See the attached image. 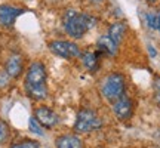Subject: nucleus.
I'll return each mask as SVG.
<instances>
[{
    "label": "nucleus",
    "instance_id": "nucleus-1",
    "mask_svg": "<svg viewBox=\"0 0 160 148\" xmlns=\"http://www.w3.org/2000/svg\"><path fill=\"white\" fill-rule=\"evenodd\" d=\"M46 80H48V71H46L45 64L40 61H34L30 64L25 74V80H24V87L31 99L43 101L48 98L49 91H48Z\"/></svg>",
    "mask_w": 160,
    "mask_h": 148
},
{
    "label": "nucleus",
    "instance_id": "nucleus-2",
    "mask_svg": "<svg viewBox=\"0 0 160 148\" xmlns=\"http://www.w3.org/2000/svg\"><path fill=\"white\" fill-rule=\"evenodd\" d=\"M62 25H64L65 33L70 37H73V39H82L89 30H92L97 25V19L92 17V15L70 9V11H67L64 13Z\"/></svg>",
    "mask_w": 160,
    "mask_h": 148
},
{
    "label": "nucleus",
    "instance_id": "nucleus-3",
    "mask_svg": "<svg viewBox=\"0 0 160 148\" xmlns=\"http://www.w3.org/2000/svg\"><path fill=\"white\" fill-rule=\"evenodd\" d=\"M125 91H126V80L123 77V74L120 73L108 74L101 81V93L110 102H114L117 98L125 95Z\"/></svg>",
    "mask_w": 160,
    "mask_h": 148
},
{
    "label": "nucleus",
    "instance_id": "nucleus-4",
    "mask_svg": "<svg viewBox=\"0 0 160 148\" xmlns=\"http://www.w3.org/2000/svg\"><path fill=\"white\" fill-rule=\"evenodd\" d=\"M102 127V120L99 119L93 110L89 108H83L77 113V117H76L74 126L73 129L77 133H86V132L91 131H97V129H101Z\"/></svg>",
    "mask_w": 160,
    "mask_h": 148
},
{
    "label": "nucleus",
    "instance_id": "nucleus-5",
    "mask_svg": "<svg viewBox=\"0 0 160 148\" xmlns=\"http://www.w3.org/2000/svg\"><path fill=\"white\" fill-rule=\"evenodd\" d=\"M49 49L53 55H57L64 59H74L79 58L82 51L74 42H67V40H53L49 43Z\"/></svg>",
    "mask_w": 160,
    "mask_h": 148
},
{
    "label": "nucleus",
    "instance_id": "nucleus-6",
    "mask_svg": "<svg viewBox=\"0 0 160 148\" xmlns=\"http://www.w3.org/2000/svg\"><path fill=\"white\" fill-rule=\"evenodd\" d=\"M113 113L116 114V117L119 120H129L133 114V102L128 95H122L120 98H117L113 102Z\"/></svg>",
    "mask_w": 160,
    "mask_h": 148
},
{
    "label": "nucleus",
    "instance_id": "nucleus-7",
    "mask_svg": "<svg viewBox=\"0 0 160 148\" xmlns=\"http://www.w3.org/2000/svg\"><path fill=\"white\" fill-rule=\"evenodd\" d=\"M34 119L37 120L43 127H46V129H52V127H55V126L59 123L58 114L52 108L45 107V105L37 107V108L34 110Z\"/></svg>",
    "mask_w": 160,
    "mask_h": 148
},
{
    "label": "nucleus",
    "instance_id": "nucleus-8",
    "mask_svg": "<svg viewBox=\"0 0 160 148\" xmlns=\"http://www.w3.org/2000/svg\"><path fill=\"white\" fill-rule=\"evenodd\" d=\"M24 71V59L19 53H12L11 57L6 59L5 73L11 79H18Z\"/></svg>",
    "mask_w": 160,
    "mask_h": 148
},
{
    "label": "nucleus",
    "instance_id": "nucleus-9",
    "mask_svg": "<svg viewBox=\"0 0 160 148\" xmlns=\"http://www.w3.org/2000/svg\"><path fill=\"white\" fill-rule=\"evenodd\" d=\"M24 9L19 7H13L9 5H0V24L5 27H11L15 24L17 18L24 13Z\"/></svg>",
    "mask_w": 160,
    "mask_h": 148
},
{
    "label": "nucleus",
    "instance_id": "nucleus-10",
    "mask_svg": "<svg viewBox=\"0 0 160 148\" xmlns=\"http://www.w3.org/2000/svg\"><path fill=\"white\" fill-rule=\"evenodd\" d=\"M97 46H98V51L101 53H104V55H107V57H116L117 51H119V45L114 43L108 36H101L97 42Z\"/></svg>",
    "mask_w": 160,
    "mask_h": 148
},
{
    "label": "nucleus",
    "instance_id": "nucleus-11",
    "mask_svg": "<svg viewBox=\"0 0 160 148\" xmlns=\"http://www.w3.org/2000/svg\"><path fill=\"white\" fill-rule=\"evenodd\" d=\"M57 148H85L83 141L77 135H61L55 141Z\"/></svg>",
    "mask_w": 160,
    "mask_h": 148
},
{
    "label": "nucleus",
    "instance_id": "nucleus-12",
    "mask_svg": "<svg viewBox=\"0 0 160 148\" xmlns=\"http://www.w3.org/2000/svg\"><path fill=\"white\" fill-rule=\"evenodd\" d=\"M82 58V64L88 71H97L99 67V59H98V53L92 51H86L83 53H80Z\"/></svg>",
    "mask_w": 160,
    "mask_h": 148
},
{
    "label": "nucleus",
    "instance_id": "nucleus-13",
    "mask_svg": "<svg viewBox=\"0 0 160 148\" xmlns=\"http://www.w3.org/2000/svg\"><path fill=\"white\" fill-rule=\"evenodd\" d=\"M125 33H126V25L125 22H114L110 25L108 28V37L114 43H117V45H120L122 43V40H123V37H125Z\"/></svg>",
    "mask_w": 160,
    "mask_h": 148
},
{
    "label": "nucleus",
    "instance_id": "nucleus-14",
    "mask_svg": "<svg viewBox=\"0 0 160 148\" xmlns=\"http://www.w3.org/2000/svg\"><path fill=\"white\" fill-rule=\"evenodd\" d=\"M145 24L147 27L151 30H157L159 28V13L156 12H148L145 15Z\"/></svg>",
    "mask_w": 160,
    "mask_h": 148
},
{
    "label": "nucleus",
    "instance_id": "nucleus-15",
    "mask_svg": "<svg viewBox=\"0 0 160 148\" xmlns=\"http://www.w3.org/2000/svg\"><path fill=\"white\" fill-rule=\"evenodd\" d=\"M28 129H30V132H31V133H36V135H39V136H43V135H45L43 126L40 125V123L34 119V117H30V120H28Z\"/></svg>",
    "mask_w": 160,
    "mask_h": 148
},
{
    "label": "nucleus",
    "instance_id": "nucleus-16",
    "mask_svg": "<svg viewBox=\"0 0 160 148\" xmlns=\"http://www.w3.org/2000/svg\"><path fill=\"white\" fill-rule=\"evenodd\" d=\"M9 148H40V144L37 141H33V139H24L21 142L12 144Z\"/></svg>",
    "mask_w": 160,
    "mask_h": 148
},
{
    "label": "nucleus",
    "instance_id": "nucleus-17",
    "mask_svg": "<svg viewBox=\"0 0 160 148\" xmlns=\"http://www.w3.org/2000/svg\"><path fill=\"white\" fill-rule=\"evenodd\" d=\"M9 136V126L5 120L0 119V144H3Z\"/></svg>",
    "mask_w": 160,
    "mask_h": 148
},
{
    "label": "nucleus",
    "instance_id": "nucleus-18",
    "mask_svg": "<svg viewBox=\"0 0 160 148\" xmlns=\"http://www.w3.org/2000/svg\"><path fill=\"white\" fill-rule=\"evenodd\" d=\"M153 87H154V92H160V76H156L154 80H153Z\"/></svg>",
    "mask_w": 160,
    "mask_h": 148
},
{
    "label": "nucleus",
    "instance_id": "nucleus-19",
    "mask_svg": "<svg viewBox=\"0 0 160 148\" xmlns=\"http://www.w3.org/2000/svg\"><path fill=\"white\" fill-rule=\"evenodd\" d=\"M89 2H91L92 5H97V6H98V5H102L105 0H89Z\"/></svg>",
    "mask_w": 160,
    "mask_h": 148
},
{
    "label": "nucleus",
    "instance_id": "nucleus-20",
    "mask_svg": "<svg viewBox=\"0 0 160 148\" xmlns=\"http://www.w3.org/2000/svg\"><path fill=\"white\" fill-rule=\"evenodd\" d=\"M148 52H150L151 57H156V49L153 47V46H148Z\"/></svg>",
    "mask_w": 160,
    "mask_h": 148
},
{
    "label": "nucleus",
    "instance_id": "nucleus-21",
    "mask_svg": "<svg viewBox=\"0 0 160 148\" xmlns=\"http://www.w3.org/2000/svg\"><path fill=\"white\" fill-rule=\"evenodd\" d=\"M156 99L160 102V92H156Z\"/></svg>",
    "mask_w": 160,
    "mask_h": 148
},
{
    "label": "nucleus",
    "instance_id": "nucleus-22",
    "mask_svg": "<svg viewBox=\"0 0 160 148\" xmlns=\"http://www.w3.org/2000/svg\"><path fill=\"white\" fill-rule=\"evenodd\" d=\"M145 2H148V3H154V2H157V0H145Z\"/></svg>",
    "mask_w": 160,
    "mask_h": 148
},
{
    "label": "nucleus",
    "instance_id": "nucleus-23",
    "mask_svg": "<svg viewBox=\"0 0 160 148\" xmlns=\"http://www.w3.org/2000/svg\"><path fill=\"white\" fill-rule=\"evenodd\" d=\"M157 30L160 31V13H159V28H157Z\"/></svg>",
    "mask_w": 160,
    "mask_h": 148
}]
</instances>
